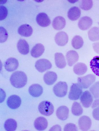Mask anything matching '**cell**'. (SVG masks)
<instances>
[{
	"label": "cell",
	"mask_w": 99,
	"mask_h": 131,
	"mask_svg": "<svg viewBox=\"0 0 99 131\" xmlns=\"http://www.w3.org/2000/svg\"><path fill=\"white\" fill-rule=\"evenodd\" d=\"M89 39L92 41L99 40V28L94 27L91 29L88 32Z\"/></svg>",
	"instance_id": "4316f807"
},
{
	"label": "cell",
	"mask_w": 99,
	"mask_h": 131,
	"mask_svg": "<svg viewBox=\"0 0 99 131\" xmlns=\"http://www.w3.org/2000/svg\"><path fill=\"white\" fill-rule=\"evenodd\" d=\"M11 84L16 88H21L26 85L27 82L26 75L23 72L16 71L11 75L10 78Z\"/></svg>",
	"instance_id": "6da1fadb"
},
{
	"label": "cell",
	"mask_w": 99,
	"mask_h": 131,
	"mask_svg": "<svg viewBox=\"0 0 99 131\" xmlns=\"http://www.w3.org/2000/svg\"><path fill=\"white\" fill-rule=\"evenodd\" d=\"M96 77L93 74H89L86 76L78 77V84L82 88L87 89L95 81Z\"/></svg>",
	"instance_id": "3957f363"
},
{
	"label": "cell",
	"mask_w": 99,
	"mask_h": 131,
	"mask_svg": "<svg viewBox=\"0 0 99 131\" xmlns=\"http://www.w3.org/2000/svg\"><path fill=\"white\" fill-rule=\"evenodd\" d=\"M4 127L5 130L7 131H15L17 127V122L13 119H8L5 122Z\"/></svg>",
	"instance_id": "83f0119b"
},
{
	"label": "cell",
	"mask_w": 99,
	"mask_h": 131,
	"mask_svg": "<svg viewBox=\"0 0 99 131\" xmlns=\"http://www.w3.org/2000/svg\"><path fill=\"white\" fill-rule=\"evenodd\" d=\"M1 31V42L3 43L6 41L8 38V33L4 27H0Z\"/></svg>",
	"instance_id": "d6a6232c"
},
{
	"label": "cell",
	"mask_w": 99,
	"mask_h": 131,
	"mask_svg": "<svg viewBox=\"0 0 99 131\" xmlns=\"http://www.w3.org/2000/svg\"><path fill=\"white\" fill-rule=\"evenodd\" d=\"M80 100L84 107L88 108L91 105L93 102V97L89 91H86L82 94Z\"/></svg>",
	"instance_id": "ba28073f"
},
{
	"label": "cell",
	"mask_w": 99,
	"mask_h": 131,
	"mask_svg": "<svg viewBox=\"0 0 99 131\" xmlns=\"http://www.w3.org/2000/svg\"><path fill=\"white\" fill-rule=\"evenodd\" d=\"M71 111L73 115L76 116L81 115L83 112V108L81 105L79 103L76 102L73 103Z\"/></svg>",
	"instance_id": "f546056e"
},
{
	"label": "cell",
	"mask_w": 99,
	"mask_h": 131,
	"mask_svg": "<svg viewBox=\"0 0 99 131\" xmlns=\"http://www.w3.org/2000/svg\"><path fill=\"white\" fill-rule=\"evenodd\" d=\"M57 129L59 130H61V128L60 126H59V125H56L55 126H53L52 127L51 129V130H50L52 129Z\"/></svg>",
	"instance_id": "f35d334b"
},
{
	"label": "cell",
	"mask_w": 99,
	"mask_h": 131,
	"mask_svg": "<svg viewBox=\"0 0 99 131\" xmlns=\"http://www.w3.org/2000/svg\"><path fill=\"white\" fill-rule=\"evenodd\" d=\"M98 25H99V22H98Z\"/></svg>",
	"instance_id": "ab89813d"
},
{
	"label": "cell",
	"mask_w": 99,
	"mask_h": 131,
	"mask_svg": "<svg viewBox=\"0 0 99 131\" xmlns=\"http://www.w3.org/2000/svg\"><path fill=\"white\" fill-rule=\"evenodd\" d=\"M93 47L95 51L99 54V42L93 43Z\"/></svg>",
	"instance_id": "8d00e7d4"
},
{
	"label": "cell",
	"mask_w": 99,
	"mask_h": 131,
	"mask_svg": "<svg viewBox=\"0 0 99 131\" xmlns=\"http://www.w3.org/2000/svg\"><path fill=\"white\" fill-rule=\"evenodd\" d=\"M17 48L20 53L26 55L29 51V47L27 42L23 39L20 40L17 44Z\"/></svg>",
	"instance_id": "7402d4cb"
},
{
	"label": "cell",
	"mask_w": 99,
	"mask_h": 131,
	"mask_svg": "<svg viewBox=\"0 0 99 131\" xmlns=\"http://www.w3.org/2000/svg\"><path fill=\"white\" fill-rule=\"evenodd\" d=\"M81 12L77 7H73L71 8L67 13L68 18L73 21L77 20L81 15Z\"/></svg>",
	"instance_id": "d6986e66"
},
{
	"label": "cell",
	"mask_w": 99,
	"mask_h": 131,
	"mask_svg": "<svg viewBox=\"0 0 99 131\" xmlns=\"http://www.w3.org/2000/svg\"><path fill=\"white\" fill-rule=\"evenodd\" d=\"M64 130L77 131V128L75 124L72 123H69L65 125Z\"/></svg>",
	"instance_id": "e575fe53"
},
{
	"label": "cell",
	"mask_w": 99,
	"mask_h": 131,
	"mask_svg": "<svg viewBox=\"0 0 99 131\" xmlns=\"http://www.w3.org/2000/svg\"><path fill=\"white\" fill-rule=\"evenodd\" d=\"M38 110L42 115L49 116L53 114L54 108L51 103L49 101H45L41 102L39 104Z\"/></svg>",
	"instance_id": "7a4b0ae2"
},
{
	"label": "cell",
	"mask_w": 99,
	"mask_h": 131,
	"mask_svg": "<svg viewBox=\"0 0 99 131\" xmlns=\"http://www.w3.org/2000/svg\"><path fill=\"white\" fill-rule=\"evenodd\" d=\"M66 24V21L64 18L62 16H58L53 19L52 25L54 29L60 30L64 28Z\"/></svg>",
	"instance_id": "ac0fdd59"
},
{
	"label": "cell",
	"mask_w": 99,
	"mask_h": 131,
	"mask_svg": "<svg viewBox=\"0 0 99 131\" xmlns=\"http://www.w3.org/2000/svg\"><path fill=\"white\" fill-rule=\"evenodd\" d=\"M93 116L96 120L99 121V107L93 110L92 113Z\"/></svg>",
	"instance_id": "d590c367"
},
{
	"label": "cell",
	"mask_w": 99,
	"mask_h": 131,
	"mask_svg": "<svg viewBox=\"0 0 99 131\" xmlns=\"http://www.w3.org/2000/svg\"><path fill=\"white\" fill-rule=\"evenodd\" d=\"M68 86L65 82H60L56 84L53 88L55 95L59 97H63L66 96Z\"/></svg>",
	"instance_id": "277c9868"
},
{
	"label": "cell",
	"mask_w": 99,
	"mask_h": 131,
	"mask_svg": "<svg viewBox=\"0 0 99 131\" xmlns=\"http://www.w3.org/2000/svg\"><path fill=\"white\" fill-rule=\"evenodd\" d=\"M44 50V47L43 45L40 43L37 44L31 50V55L34 58H38L43 54Z\"/></svg>",
	"instance_id": "603a6c76"
},
{
	"label": "cell",
	"mask_w": 99,
	"mask_h": 131,
	"mask_svg": "<svg viewBox=\"0 0 99 131\" xmlns=\"http://www.w3.org/2000/svg\"><path fill=\"white\" fill-rule=\"evenodd\" d=\"M69 108L65 106L59 107L56 112L57 117L61 121H65L69 117Z\"/></svg>",
	"instance_id": "e0dca14e"
},
{
	"label": "cell",
	"mask_w": 99,
	"mask_h": 131,
	"mask_svg": "<svg viewBox=\"0 0 99 131\" xmlns=\"http://www.w3.org/2000/svg\"><path fill=\"white\" fill-rule=\"evenodd\" d=\"M37 23L42 27H47L51 23L50 19L46 14L42 13H39L36 18Z\"/></svg>",
	"instance_id": "30bf717a"
},
{
	"label": "cell",
	"mask_w": 99,
	"mask_h": 131,
	"mask_svg": "<svg viewBox=\"0 0 99 131\" xmlns=\"http://www.w3.org/2000/svg\"><path fill=\"white\" fill-rule=\"evenodd\" d=\"M8 14L7 9L5 7L1 5L0 7V20H4L7 17Z\"/></svg>",
	"instance_id": "836d02e7"
},
{
	"label": "cell",
	"mask_w": 99,
	"mask_h": 131,
	"mask_svg": "<svg viewBox=\"0 0 99 131\" xmlns=\"http://www.w3.org/2000/svg\"><path fill=\"white\" fill-rule=\"evenodd\" d=\"M52 63L49 61L44 59L38 60L35 65L36 69L41 73L50 69L52 68Z\"/></svg>",
	"instance_id": "8992f818"
},
{
	"label": "cell",
	"mask_w": 99,
	"mask_h": 131,
	"mask_svg": "<svg viewBox=\"0 0 99 131\" xmlns=\"http://www.w3.org/2000/svg\"><path fill=\"white\" fill-rule=\"evenodd\" d=\"M87 70L86 65L83 63H78L76 64L73 68V71L75 73L79 76L85 73Z\"/></svg>",
	"instance_id": "d4e9b609"
},
{
	"label": "cell",
	"mask_w": 99,
	"mask_h": 131,
	"mask_svg": "<svg viewBox=\"0 0 99 131\" xmlns=\"http://www.w3.org/2000/svg\"><path fill=\"white\" fill-rule=\"evenodd\" d=\"M93 6L92 1H83L81 3L80 7L81 9L84 10H89L91 9Z\"/></svg>",
	"instance_id": "1f68e13d"
},
{
	"label": "cell",
	"mask_w": 99,
	"mask_h": 131,
	"mask_svg": "<svg viewBox=\"0 0 99 131\" xmlns=\"http://www.w3.org/2000/svg\"><path fill=\"white\" fill-rule=\"evenodd\" d=\"M90 65L93 72L96 75L99 77V56L93 57L90 61Z\"/></svg>",
	"instance_id": "484cf974"
},
{
	"label": "cell",
	"mask_w": 99,
	"mask_h": 131,
	"mask_svg": "<svg viewBox=\"0 0 99 131\" xmlns=\"http://www.w3.org/2000/svg\"><path fill=\"white\" fill-rule=\"evenodd\" d=\"M84 41L80 36L76 35L73 38L72 41V45L73 48L79 49L83 45Z\"/></svg>",
	"instance_id": "f1b7e54d"
},
{
	"label": "cell",
	"mask_w": 99,
	"mask_h": 131,
	"mask_svg": "<svg viewBox=\"0 0 99 131\" xmlns=\"http://www.w3.org/2000/svg\"><path fill=\"white\" fill-rule=\"evenodd\" d=\"M57 75L55 72L53 71L48 72L44 76V82L48 85L53 84L57 79Z\"/></svg>",
	"instance_id": "44dd1931"
},
{
	"label": "cell",
	"mask_w": 99,
	"mask_h": 131,
	"mask_svg": "<svg viewBox=\"0 0 99 131\" xmlns=\"http://www.w3.org/2000/svg\"><path fill=\"white\" fill-rule=\"evenodd\" d=\"M7 103L8 107L11 109H15L21 105V100L19 96L14 95L8 97Z\"/></svg>",
	"instance_id": "52a82bcc"
},
{
	"label": "cell",
	"mask_w": 99,
	"mask_h": 131,
	"mask_svg": "<svg viewBox=\"0 0 99 131\" xmlns=\"http://www.w3.org/2000/svg\"><path fill=\"white\" fill-rule=\"evenodd\" d=\"M19 63L17 60L14 58H8L5 62V69L8 72L15 71L18 68Z\"/></svg>",
	"instance_id": "7c38bea8"
},
{
	"label": "cell",
	"mask_w": 99,
	"mask_h": 131,
	"mask_svg": "<svg viewBox=\"0 0 99 131\" xmlns=\"http://www.w3.org/2000/svg\"><path fill=\"white\" fill-rule=\"evenodd\" d=\"M66 58L68 65L71 67L78 61L79 55L78 53L75 51L71 50L67 52Z\"/></svg>",
	"instance_id": "9a60e30c"
},
{
	"label": "cell",
	"mask_w": 99,
	"mask_h": 131,
	"mask_svg": "<svg viewBox=\"0 0 99 131\" xmlns=\"http://www.w3.org/2000/svg\"><path fill=\"white\" fill-rule=\"evenodd\" d=\"M89 91L95 99H99V82H96L89 89Z\"/></svg>",
	"instance_id": "4dcf8cb0"
},
{
	"label": "cell",
	"mask_w": 99,
	"mask_h": 131,
	"mask_svg": "<svg viewBox=\"0 0 99 131\" xmlns=\"http://www.w3.org/2000/svg\"><path fill=\"white\" fill-rule=\"evenodd\" d=\"M82 93L83 90L80 86L78 83H73L71 86L69 98L71 100H77L79 99Z\"/></svg>",
	"instance_id": "5b68a950"
},
{
	"label": "cell",
	"mask_w": 99,
	"mask_h": 131,
	"mask_svg": "<svg viewBox=\"0 0 99 131\" xmlns=\"http://www.w3.org/2000/svg\"><path fill=\"white\" fill-rule=\"evenodd\" d=\"M48 125L47 120L43 117L37 118L34 122V126L38 130H43L46 129Z\"/></svg>",
	"instance_id": "5bb4252c"
},
{
	"label": "cell",
	"mask_w": 99,
	"mask_h": 131,
	"mask_svg": "<svg viewBox=\"0 0 99 131\" xmlns=\"http://www.w3.org/2000/svg\"><path fill=\"white\" fill-rule=\"evenodd\" d=\"M93 24L92 18L88 16H84L81 18L79 20L78 26L80 29L86 30L90 28Z\"/></svg>",
	"instance_id": "4fadbf2b"
},
{
	"label": "cell",
	"mask_w": 99,
	"mask_h": 131,
	"mask_svg": "<svg viewBox=\"0 0 99 131\" xmlns=\"http://www.w3.org/2000/svg\"><path fill=\"white\" fill-rule=\"evenodd\" d=\"M98 107H99V99L95 100L92 105V108H93Z\"/></svg>",
	"instance_id": "74e56055"
},
{
	"label": "cell",
	"mask_w": 99,
	"mask_h": 131,
	"mask_svg": "<svg viewBox=\"0 0 99 131\" xmlns=\"http://www.w3.org/2000/svg\"><path fill=\"white\" fill-rule=\"evenodd\" d=\"M78 126L83 131H87L91 127L92 121L89 117L84 116L80 117L78 121Z\"/></svg>",
	"instance_id": "9c48e42d"
},
{
	"label": "cell",
	"mask_w": 99,
	"mask_h": 131,
	"mask_svg": "<svg viewBox=\"0 0 99 131\" xmlns=\"http://www.w3.org/2000/svg\"><path fill=\"white\" fill-rule=\"evenodd\" d=\"M55 40L56 43L59 46L66 45L69 40V37L66 32L60 31L57 34L55 37Z\"/></svg>",
	"instance_id": "8fae6325"
},
{
	"label": "cell",
	"mask_w": 99,
	"mask_h": 131,
	"mask_svg": "<svg viewBox=\"0 0 99 131\" xmlns=\"http://www.w3.org/2000/svg\"><path fill=\"white\" fill-rule=\"evenodd\" d=\"M43 89L40 85L33 84L31 85L29 89V93L31 95L34 97L40 96L43 93Z\"/></svg>",
	"instance_id": "ffe728a7"
},
{
	"label": "cell",
	"mask_w": 99,
	"mask_h": 131,
	"mask_svg": "<svg viewBox=\"0 0 99 131\" xmlns=\"http://www.w3.org/2000/svg\"><path fill=\"white\" fill-rule=\"evenodd\" d=\"M18 32L19 34L25 37H28L32 34L33 29L30 25L25 24L22 25L18 29Z\"/></svg>",
	"instance_id": "2e32d148"
},
{
	"label": "cell",
	"mask_w": 99,
	"mask_h": 131,
	"mask_svg": "<svg viewBox=\"0 0 99 131\" xmlns=\"http://www.w3.org/2000/svg\"><path fill=\"white\" fill-rule=\"evenodd\" d=\"M55 61L56 66L60 69L66 67V63L64 56L61 53H56L55 54Z\"/></svg>",
	"instance_id": "cb8c5ba5"
}]
</instances>
